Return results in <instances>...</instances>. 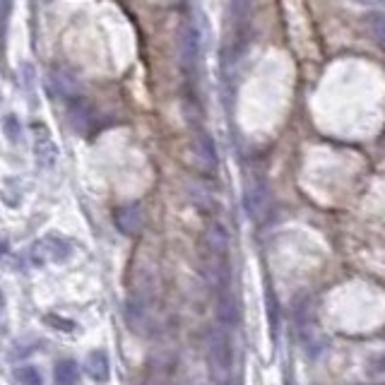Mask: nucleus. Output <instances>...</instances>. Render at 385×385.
Wrapping results in <instances>:
<instances>
[{"label": "nucleus", "mask_w": 385, "mask_h": 385, "mask_svg": "<svg viewBox=\"0 0 385 385\" xmlns=\"http://www.w3.org/2000/svg\"><path fill=\"white\" fill-rule=\"evenodd\" d=\"M207 359H210V374L217 385H226L231 378V342L224 327H212L207 334Z\"/></svg>", "instance_id": "1"}, {"label": "nucleus", "mask_w": 385, "mask_h": 385, "mask_svg": "<svg viewBox=\"0 0 385 385\" xmlns=\"http://www.w3.org/2000/svg\"><path fill=\"white\" fill-rule=\"evenodd\" d=\"M70 255H73V246L63 236H43L31 246V250H29V258L36 265L65 263Z\"/></svg>", "instance_id": "2"}, {"label": "nucleus", "mask_w": 385, "mask_h": 385, "mask_svg": "<svg viewBox=\"0 0 385 385\" xmlns=\"http://www.w3.org/2000/svg\"><path fill=\"white\" fill-rule=\"evenodd\" d=\"M243 207H246V214H248L253 222H260V219L268 214V207H270V193H268V186H265L263 179H253L246 181V188H243Z\"/></svg>", "instance_id": "3"}, {"label": "nucleus", "mask_w": 385, "mask_h": 385, "mask_svg": "<svg viewBox=\"0 0 385 385\" xmlns=\"http://www.w3.org/2000/svg\"><path fill=\"white\" fill-rule=\"evenodd\" d=\"M176 48H179L181 68L186 73H193L195 65H198V58H200V36H198V29H195L193 24H183L181 27Z\"/></svg>", "instance_id": "4"}, {"label": "nucleus", "mask_w": 385, "mask_h": 385, "mask_svg": "<svg viewBox=\"0 0 385 385\" xmlns=\"http://www.w3.org/2000/svg\"><path fill=\"white\" fill-rule=\"evenodd\" d=\"M113 224L125 236H137L144 226V212L140 203H125L113 212Z\"/></svg>", "instance_id": "5"}, {"label": "nucleus", "mask_w": 385, "mask_h": 385, "mask_svg": "<svg viewBox=\"0 0 385 385\" xmlns=\"http://www.w3.org/2000/svg\"><path fill=\"white\" fill-rule=\"evenodd\" d=\"M253 10H255V0H231L229 3V22L233 36H236V48L241 46L243 34L250 24V17H253Z\"/></svg>", "instance_id": "6"}, {"label": "nucleus", "mask_w": 385, "mask_h": 385, "mask_svg": "<svg viewBox=\"0 0 385 385\" xmlns=\"http://www.w3.org/2000/svg\"><path fill=\"white\" fill-rule=\"evenodd\" d=\"M193 157L195 164L205 172H214L217 169V149H214V142L207 132H198L193 140Z\"/></svg>", "instance_id": "7"}, {"label": "nucleus", "mask_w": 385, "mask_h": 385, "mask_svg": "<svg viewBox=\"0 0 385 385\" xmlns=\"http://www.w3.org/2000/svg\"><path fill=\"white\" fill-rule=\"evenodd\" d=\"M217 318H219V323L224 325V330H231V327H236L238 320H241V308H238L236 296H233L226 287H222V292H219Z\"/></svg>", "instance_id": "8"}, {"label": "nucleus", "mask_w": 385, "mask_h": 385, "mask_svg": "<svg viewBox=\"0 0 385 385\" xmlns=\"http://www.w3.org/2000/svg\"><path fill=\"white\" fill-rule=\"evenodd\" d=\"M68 121L78 135H87L92 128V106L85 99H73L70 109H68Z\"/></svg>", "instance_id": "9"}, {"label": "nucleus", "mask_w": 385, "mask_h": 385, "mask_svg": "<svg viewBox=\"0 0 385 385\" xmlns=\"http://www.w3.org/2000/svg\"><path fill=\"white\" fill-rule=\"evenodd\" d=\"M85 371L92 381L97 383H106L111 376V362H109V354L104 349H94L87 354V362H85Z\"/></svg>", "instance_id": "10"}, {"label": "nucleus", "mask_w": 385, "mask_h": 385, "mask_svg": "<svg viewBox=\"0 0 385 385\" xmlns=\"http://www.w3.org/2000/svg\"><path fill=\"white\" fill-rule=\"evenodd\" d=\"M205 243H207V248H210L212 255L222 258V255H226V250H229V231H226L222 224L214 222V224L207 226Z\"/></svg>", "instance_id": "11"}, {"label": "nucleus", "mask_w": 385, "mask_h": 385, "mask_svg": "<svg viewBox=\"0 0 385 385\" xmlns=\"http://www.w3.org/2000/svg\"><path fill=\"white\" fill-rule=\"evenodd\" d=\"M34 154H36V162H39L43 169H53L56 162H58V147H56V142L46 135H41L39 140H36Z\"/></svg>", "instance_id": "12"}, {"label": "nucleus", "mask_w": 385, "mask_h": 385, "mask_svg": "<svg viewBox=\"0 0 385 385\" xmlns=\"http://www.w3.org/2000/svg\"><path fill=\"white\" fill-rule=\"evenodd\" d=\"M53 381L56 385H78L80 381L78 364H75L73 359H60L53 369Z\"/></svg>", "instance_id": "13"}, {"label": "nucleus", "mask_w": 385, "mask_h": 385, "mask_svg": "<svg viewBox=\"0 0 385 385\" xmlns=\"http://www.w3.org/2000/svg\"><path fill=\"white\" fill-rule=\"evenodd\" d=\"M364 24L371 39L385 51V15H381V12H369V15L364 17Z\"/></svg>", "instance_id": "14"}, {"label": "nucleus", "mask_w": 385, "mask_h": 385, "mask_svg": "<svg viewBox=\"0 0 385 385\" xmlns=\"http://www.w3.org/2000/svg\"><path fill=\"white\" fill-rule=\"evenodd\" d=\"M15 381L20 385H43V378L36 366H20L15 371Z\"/></svg>", "instance_id": "15"}, {"label": "nucleus", "mask_w": 385, "mask_h": 385, "mask_svg": "<svg viewBox=\"0 0 385 385\" xmlns=\"http://www.w3.org/2000/svg\"><path fill=\"white\" fill-rule=\"evenodd\" d=\"M53 82H56V87H58L63 94H68V97L75 94V90H78V80H75L68 70H56L53 73Z\"/></svg>", "instance_id": "16"}, {"label": "nucleus", "mask_w": 385, "mask_h": 385, "mask_svg": "<svg viewBox=\"0 0 385 385\" xmlns=\"http://www.w3.org/2000/svg\"><path fill=\"white\" fill-rule=\"evenodd\" d=\"M268 318H270V325H273V332L277 330V301L273 292H268Z\"/></svg>", "instance_id": "17"}, {"label": "nucleus", "mask_w": 385, "mask_h": 385, "mask_svg": "<svg viewBox=\"0 0 385 385\" xmlns=\"http://www.w3.org/2000/svg\"><path fill=\"white\" fill-rule=\"evenodd\" d=\"M5 132H8V137H15L17 140V121L15 118H8V121H5Z\"/></svg>", "instance_id": "18"}, {"label": "nucleus", "mask_w": 385, "mask_h": 385, "mask_svg": "<svg viewBox=\"0 0 385 385\" xmlns=\"http://www.w3.org/2000/svg\"><path fill=\"white\" fill-rule=\"evenodd\" d=\"M354 3H359V5H369V8H374V5H381V3H385V0H354Z\"/></svg>", "instance_id": "19"}, {"label": "nucleus", "mask_w": 385, "mask_h": 385, "mask_svg": "<svg viewBox=\"0 0 385 385\" xmlns=\"http://www.w3.org/2000/svg\"><path fill=\"white\" fill-rule=\"evenodd\" d=\"M3 308H5V294L3 289H0V313H3Z\"/></svg>", "instance_id": "20"}, {"label": "nucleus", "mask_w": 385, "mask_h": 385, "mask_svg": "<svg viewBox=\"0 0 385 385\" xmlns=\"http://www.w3.org/2000/svg\"><path fill=\"white\" fill-rule=\"evenodd\" d=\"M5 250H8V246H5V241H0V258L5 255Z\"/></svg>", "instance_id": "21"}, {"label": "nucleus", "mask_w": 385, "mask_h": 385, "mask_svg": "<svg viewBox=\"0 0 385 385\" xmlns=\"http://www.w3.org/2000/svg\"><path fill=\"white\" fill-rule=\"evenodd\" d=\"M383 144H385V137H383Z\"/></svg>", "instance_id": "22"}]
</instances>
